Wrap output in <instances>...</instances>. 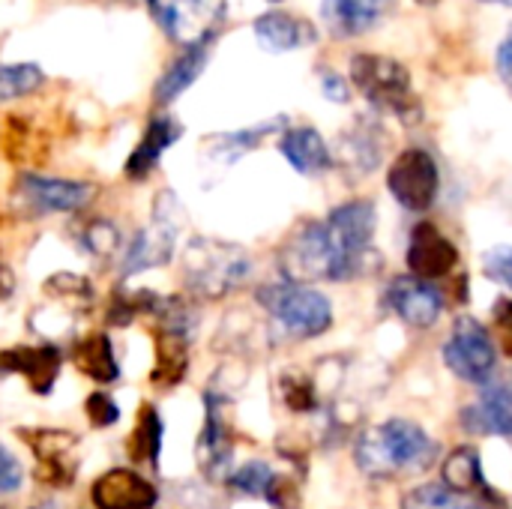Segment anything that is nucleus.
Wrapping results in <instances>:
<instances>
[{
    "instance_id": "nucleus-1",
    "label": "nucleus",
    "mask_w": 512,
    "mask_h": 509,
    "mask_svg": "<svg viewBox=\"0 0 512 509\" xmlns=\"http://www.w3.org/2000/svg\"><path fill=\"white\" fill-rule=\"evenodd\" d=\"M378 213L372 201H348L324 222H306L282 246V270L288 282H345L363 276L372 255Z\"/></svg>"
},
{
    "instance_id": "nucleus-2",
    "label": "nucleus",
    "mask_w": 512,
    "mask_h": 509,
    "mask_svg": "<svg viewBox=\"0 0 512 509\" xmlns=\"http://www.w3.org/2000/svg\"><path fill=\"white\" fill-rule=\"evenodd\" d=\"M438 444L411 420H387L357 438V468L372 480L420 474L435 465Z\"/></svg>"
},
{
    "instance_id": "nucleus-3",
    "label": "nucleus",
    "mask_w": 512,
    "mask_h": 509,
    "mask_svg": "<svg viewBox=\"0 0 512 509\" xmlns=\"http://www.w3.org/2000/svg\"><path fill=\"white\" fill-rule=\"evenodd\" d=\"M186 288L207 300H222L252 276V258L225 240L195 237L183 252Z\"/></svg>"
},
{
    "instance_id": "nucleus-4",
    "label": "nucleus",
    "mask_w": 512,
    "mask_h": 509,
    "mask_svg": "<svg viewBox=\"0 0 512 509\" xmlns=\"http://www.w3.org/2000/svg\"><path fill=\"white\" fill-rule=\"evenodd\" d=\"M258 303L267 309L282 336L306 342L330 330L333 306L321 291L300 282H276L258 291Z\"/></svg>"
},
{
    "instance_id": "nucleus-5",
    "label": "nucleus",
    "mask_w": 512,
    "mask_h": 509,
    "mask_svg": "<svg viewBox=\"0 0 512 509\" xmlns=\"http://www.w3.org/2000/svg\"><path fill=\"white\" fill-rule=\"evenodd\" d=\"M351 81L375 108L390 111L405 123L420 120V102L411 90V75L399 60L381 54H357L351 60Z\"/></svg>"
},
{
    "instance_id": "nucleus-6",
    "label": "nucleus",
    "mask_w": 512,
    "mask_h": 509,
    "mask_svg": "<svg viewBox=\"0 0 512 509\" xmlns=\"http://www.w3.org/2000/svg\"><path fill=\"white\" fill-rule=\"evenodd\" d=\"M183 228V207L174 198V192H159L153 207V222L135 234L129 243V252L123 258V276H135L144 270L165 267L174 258L177 234Z\"/></svg>"
},
{
    "instance_id": "nucleus-7",
    "label": "nucleus",
    "mask_w": 512,
    "mask_h": 509,
    "mask_svg": "<svg viewBox=\"0 0 512 509\" xmlns=\"http://www.w3.org/2000/svg\"><path fill=\"white\" fill-rule=\"evenodd\" d=\"M153 21L180 45L213 42L216 27L228 15L225 0H147Z\"/></svg>"
},
{
    "instance_id": "nucleus-8",
    "label": "nucleus",
    "mask_w": 512,
    "mask_h": 509,
    "mask_svg": "<svg viewBox=\"0 0 512 509\" xmlns=\"http://www.w3.org/2000/svg\"><path fill=\"white\" fill-rule=\"evenodd\" d=\"M36 459V480L48 489H72L78 477V438L66 429H15Z\"/></svg>"
},
{
    "instance_id": "nucleus-9",
    "label": "nucleus",
    "mask_w": 512,
    "mask_h": 509,
    "mask_svg": "<svg viewBox=\"0 0 512 509\" xmlns=\"http://www.w3.org/2000/svg\"><path fill=\"white\" fill-rule=\"evenodd\" d=\"M444 360H447L450 372H456L462 381L489 384V378L498 366V348H495L489 330L477 318L462 315L453 324V333L444 345Z\"/></svg>"
},
{
    "instance_id": "nucleus-10",
    "label": "nucleus",
    "mask_w": 512,
    "mask_h": 509,
    "mask_svg": "<svg viewBox=\"0 0 512 509\" xmlns=\"http://www.w3.org/2000/svg\"><path fill=\"white\" fill-rule=\"evenodd\" d=\"M387 186L405 210L423 213L438 198V186H441L438 165L426 150L411 147L393 159V165L387 171Z\"/></svg>"
},
{
    "instance_id": "nucleus-11",
    "label": "nucleus",
    "mask_w": 512,
    "mask_h": 509,
    "mask_svg": "<svg viewBox=\"0 0 512 509\" xmlns=\"http://www.w3.org/2000/svg\"><path fill=\"white\" fill-rule=\"evenodd\" d=\"M96 195L93 183L84 180H63V177H42V174H21L18 177V198L36 216L42 213H78Z\"/></svg>"
},
{
    "instance_id": "nucleus-12",
    "label": "nucleus",
    "mask_w": 512,
    "mask_h": 509,
    "mask_svg": "<svg viewBox=\"0 0 512 509\" xmlns=\"http://www.w3.org/2000/svg\"><path fill=\"white\" fill-rule=\"evenodd\" d=\"M204 426L198 435V468L207 480H225L234 456V438H231V423L225 417V399L213 390L204 396Z\"/></svg>"
},
{
    "instance_id": "nucleus-13",
    "label": "nucleus",
    "mask_w": 512,
    "mask_h": 509,
    "mask_svg": "<svg viewBox=\"0 0 512 509\" xmlns=\"http://www.w3.org/2000/svg\"><path fill=\"white\" fill-rule=\"evenodd\" d=\"M63 369V354L51 342L39 345H12L0 351V372L24 378L30 393L36 396H51L54 384Z\"/></svg>"
},
{
    "instance_id": "nucleus-14",
    "label": "nucleus",
    "mask_w": 512,
    "mask_h": 509,
    "mask_svg": "<svg viewBox=\"0 0 512 509\" xmlns=\"http://www.w3.org/2000/svg\"><path fill=\"white\" fill-rule=\"evenodd\" d=\"M93 509H156L159 489L132 468H111L90 486Z\"/></svg>"
},
{
    "instance_id": "nucleus-15",
    "label": "nucleus",
    "mask_w": 512,
    "mask_h": 509,
    "mask_svg": "<svg viewBox=\"0 0 512 509\" xmlns=\"http://www.w3.org/2000/svg\"><path fill=\"white\" fill-rule=\"evenodd\" d=\"M387 303L411 327H432L444 309L441 291L435 285H429L426 279H417V276H399L387 288Z\"/></svg>"
},
{
    "instance_id": "nucleus-16",
    "label": "nucleus",
    "mask_w": 512,
    "mask_h": 509,
    "mask_svg": "<svg viewBox=\"0 0 512 509\" xmlns=\"http://www.w3.org/2000/svg\"><path fill=\"white\" fill-rule=\"evenodd\" d=\"M456 264H459V249L432 222H420L411 231L408 267L417 273V279H441L453 273Z\"/></svg>"
},
{
    "instance_id": "nucleus-17",
    "label": "nucleus",
    "mask_w": 512,
    "mask_h": 509,
    "mask_svg": "<svg viewBox=\"0 0 512 509\" xmlns=\"http://www.w3.org/2000/svg\"><path fill=\"white\" fill-rule=\"evenodd\" d=\"M180 135H183V126H180L174 117H168V114L150 117V123H147L141 141L135 144V150H132L129 159H126L123 174H126L129 180H147V177L153 174V168L159 165L162 153H165Z\"/></svg>"
},
{
    "instance_id": "nucleus-18",
    "label": "nucleus",
    "mask_w": 512,
    "mask_h": 509,
    "mask_svg": "<svg viewBox=\"0 0 512 509\" xmlns=\"http://www.w3.org/2000/svg\"><path fill=\"white\" fill-rule=\"evenodd\" d=\"M462 423L474 435L512 438V384H489L480 399L462 411Z\"/></svg>"
},
{
    "instance_id": "nucleus-19",
    "label": "nucleus",
    "mask_w": 512,
    "mask_h": 509,
    "mask_svg": "<svg viewBox=\"0 0 512 509\" xmlns=\"http://www.w3.org/2000/svg\"><path fill=\"white\" fill-rule=\"evenodd\" d=\"M189 342H192L189 333L156 324V330H153L156 363H153L150 381L159 390H174L186 378V372H189Z\"/></svg>"
},
{
    "instance_id": "nucleus-20",
    "label": "nucleus",
    "mask_w": 512,
    "mask_h": 509,
    "mask_svg": "<svg viewBox=\"0 0 512 509\" xmlns=\"http://www.w3.org/2000/svg\"><path fill=\"white\" fill-rule=\"evenodd\" d=\"M69 360L84 378H90L102 387H108L120 378V363H117L114 342L108 339V333H87V336L75 339L69 348Z\"/></svg>"
},
{
    "instance_id": "nucleus-21",
    "label": "nucleus",
    "mask_w": 512,
    "mask_h": 509,
    "mask_svg": "<svg viewBox=\"0 0 512 509\" xmlns=\"http://www.w3.org/2000/svg\"><path fill=\"white\" fill-rule=\"evenodd\" d=\"M255 39L264 51L282 54V51H294L303 45H312L318 39L315 27L303 18H294L288 12H267L255 21Z\"/></svg>"
},
{
    "instance_id": "nucleus-22",
    "label": "nucleus",
    "mask_w": 512,
    "mask_h": 509,
    "mask_svg": "<svg viewBox=\"0 0 512 509\" xmlns=\"http://www.w3.org/2000/svg\"><path fill=\"white\" fill-rule=\"evenodd\" d=\"M441 474H444V486L462 498H474V507H483L489 498H498V492H492L486 477H483V465H480L477 450H471V447L453 450L447 456Z\"/></svg>"
},
{
    "instance_id": "nucleus-23",
    "label": "nucleus",
    "mask_w": 512,
    "mask_h": 509,
    "mask_svg": "<svg viewBox=\"0 0 512 509\" xmlns=\"http://www.w3.org/2000/svg\"><path fill=\"white\" fill-rule=\"evenodd\" d=\"M210 45H213V42H201V45L186 48V51L162 72V78L156 81V90H153L156 105H171L177 96H183V93L198 81V75L204 72V66H207V60H210Z\"/></svg>"
},
{
    "instance_id": "nucleus-24",
    "label": "nucleus",
    "mask_w": 512,
    "mask_h": 509,
    "mask_svg": "<svg viewBox=\"0 0 512 509\" xmlns=\"http://www.w3.org/2000/svg\"><path fill=\"white\" fill-rule=\"evenodd\" d=\"M384 6L387 0H324L321 15L336 36H357L381 21Z\"/></svg>"
},
{
    "instance_id": "nucleus-25",
    "label": "nucleus",
    "mask_w": 512,
    "mask_h": 509,
    "mask_svg": "<svg viewBox=\"0 0 512 509\" xmlns=\"http://www.w3.org/2000/svg\"><path fill=\"white\" fill-rule=\"evenodd\" d=\"M282 156L291 162V168H297L300 174H321L327 168H333V153L327 147V141L321 138V132L300 126L285 132V138L279 141Z\"/></svg>"
},
{
    "instance_id": "nucleus-26",
    "label": "nucleus",
    "mask_w": 512,
    "mask_h": 509,
    "mask_svg": "<svg viewBox=\"0 0 512 509\" xmlns=\"http://www.w3.org/2000/svg\"><path fill=\"white\" fill-rule=\"evenodd\" d=\"M162 441H165V426H162V417L156 411V405L144 402L138 408V417H135V426L126 438V456L135 462V465H150L156 468L159 465V456H162Z\"/></svg>"
},
{
    "instance_id": "nucleus-27",
    "label": "nucleus",
    "mask_w": 512,
    "mask_h": 509,
    "mask_svg": "<svg viewBox=\"0 0 512 509\" xmlns=\"http://www.w3.org/2000/svg\"><path fill=\"white\" fill-rule=\"evenodd\" d=\"M42 291L54 300V303H60V309L63 312H87L90 306H93V300H96V291H93V282L87 279V276H81V273H54V276H48L45 279V285H42Z\"/></svg>"
},
{
    "instance_id": "nucleus-28",
    "label": "nucleus",
    "mask_w": 512,
    "mask_h": 509,
    "mask_svg": "<svg viewBox=\"0 0 512 509\" xmlns=\"http://www.w3.org/2000/svg\"><path fill=\"white\" fill-rule=\"evenodd\" d=\"M282 123H285V120L279 117V120H267V123H261V126H252V129H240V132L219 135V138L213 141L210 153H213V159H219V162L231 165V162H237L243 153L255 150V147H258L270 132H276Z\"/></svg>"
},
{
    "instance_id": "nucleus-29",
    "label": "nucleus",
    "mask_w": 512,
    "mask_h": 509,
    "mask_svg": "<svg viewBox=\"0 0 512 509\" xmlns=\"http://www.w3.org/2000/svg\"><path fill=\"white\" fill-rule=\"evenodd\" d=\"M45 87V72L36 63H0V105L33 96Z\"/></svg>"
},
{
    "instance_id": "nucleus-30",
    "label": "nucleus",
    "mask_w": 512,
    "mask_h": 509,
    "mask_svg": "<svg viewBox=\"0 0 512 509\" xmlns=\"http://www.w3.org/2000/svg\"><path fill=\"white\" fill-rule=\"evenodd\" d=\"M402 509H474V501L456 495L444 483H426L402 498Z\"/></svg>"
},
{
    "instance_id": "nucleus-31",
    "label": "nucleus",
    "mask_w": 512,
    "mask_h": 509,
    "mask_svg": "<svg viewBox=\"0 0 512 509\" xmlns=\"http://www.w3.org/2000/svg\"><path fill=\"white\" fill-rule=\"evenodd\" d=\"M375 135H378V129H372V126H360V129L342 135L345 159L354 162L363 174L372 171V168L381 162V141H378Z\"/></svg>"
},
{
    "instance_id": "nucleus-32",
    "label": "nucleus",
    "mask_w": 512,
    "mask_h": 509,
    "mask_svg": "<svg viewBox=\"0 0 512 509\" xmlns=\"http://www.w3.org/2000/svg\"><path fill=\"white\" fill-rule=\"evenodd\" d=\"M78 243H81V249L90 255V258H96V261H108L114 252H117V243H120V231H117V225L114 222H108V219H90L84 228H81V234H78Z\"/></svg>"
},
{
    "instance_id": "nucleus-33",
    "label": "nucleus",
    "mask_w": 512,
    "mask_h": 509,
    "mask_svg": "<svg viewBox=\"0 0 512 509\" xmlns=\"http://www.w3.org/2000/svg\"><path fill=\"white\" fill-rule=\"evenodd\" d=\"M279 393H282L285 408L294 411V414H309V411L318 408L315 384L303 372H285L282 381H279Z\"/></svg>"
},
{
    "instance_id": "nucleus-34",
    "label": "nucleus",
    "mask_w": 512,
    "mask_h": 509,
    "mask_svg": "<svg viewBox=\"0 0 512 509\" xmlns=\"http://www.w3.org/2000/svg\"><path fill=\"white\" fill-rule=\"evenodd\" d=\"M273 480H276L273 468H270L267 462H261V459L246 462L240 471H234V474H231V486H234L237 492L249 495V498H267V492H270Z\"/></svg>"
},
{
    "instance_id": "nucleus-35",
    "label": "nucleus",
    "mask_w": 512,
    "mask_h": 509,
    "mask_svg": "<svg viewBox=\"0 0 512 509\" xmlns=\"http://www.w3.org/2000/svg\"><path fill=\"white\" fill-rule=\"evenodd\" d=\"M84 414H87L93 429H111L120 420V405L108 393L96 390L84 399Z\"/></svg>"
},
{
    "instance_id": "nucleus-36",
    "label": "nucleus",
    "mask_w": 512,
    "mask_h": 509,
    "mask_svg": "<svg viewBox=\"0 0 512 509\" xmlns=\"http://www.w3.org/2000/svg\"><path fill=\"white\" fill-rule=\"evenodd\" d=\"M21 483H24V468H21L18 456L0 444V498L15 495L21 489Z\"/></svg>"
},
{
    "instance_id": "nucleus-37",
    "label": "nucleus",
    "mask_w": 512,
    "mask_h": 509,
    "mask_svg": "<svg viewBox=\"0 0 512 509\" xmlns=\"http://www.w3.org/2000/svg\"><path fill=\"white\" fill-rule=\"evenodd\" d=\"M483 267H486V276L501 282L504 288L512 291V246H498L492 249L486 258H483Z\"/></svg>"
},
{
    "instance_id": "nucleus-38",
    "label": "nucleus",
    "mask_w": 512,
    "mask_h": 509,
    "mask_svg": "<svg viewBox=\"0 0 512 509\" xmlns=\"http://www.w3.org/2000/svg\"><path fill=\"white\" fill-rule=\"evenodd\" d=\"M495 327H498V333L504 336V345H507V351L512 354V297H501L498 303H495Z\"/></svg>"
},
{
    "instance_id": "nucleus-39",
    "label": "nucleus",
    "mask_w": 512,
    "mask_h": 509,
    "mask_svg": "<svg viewBox=\"0 0 512 509\" xmlns=\"http://www.w3.org/2000/svg\"><path fill=\"white\" fill-rule=\"evenodd\" d=\"M321 90H324V96L333 99V102H348V99H351L348 81H345L342 75H336V72H327V75L321 78Z\"/></svg>"
},
{
    "instance_id": "nucleus-40",
    "label": "nucleus",
    "mask_w": 512,
    "mask_h": 509,
    "mask_svg": "<svg viewBox=\"0 0 512 509\" xmlns=\"http://www.w3.org/2000/svg\"><path fill=\"white\" fill-rule=\"evenodd\" d=\"M498 75L512 87V27L510 33H507V39L498 48Z\"/></svg>"
},
{
    "instance_id": "nucleus-41",
    "label": "nucleus",
    "mask_w": 512,
    "mask_h": 509,
    "mask_svg": "<svg viewBox=\"0 0 512 509\" xmlns=\"http://www.w3.org/2000/svg\"><path fill=\"white\" fill-rule=\"evenodd\" d=\"M12 291H15V273L6 264H0V300H9Z\"/></svg>"
},
{
    "instance_id": "nucleus-42",
    "label": "nucleus",
    "mask_w": 512,
    "mask_h": 509,
    "mask_svg": "<svg viewBox=\"0 0 512 509\" xmlns=\"http://www.w3.org/2000/svg\"><path fill=\"white\" fill-rule=\"evenodd\" d=\"M33 509H60V507H57V504H36Z\"/></svg>"
},
{
    "instance_id": "nucleus-43",
    "label": "nucleus",
    "mask_w": 512,
    "mask_h": 509,
    "mask_svg": "<svg viewBox=\"0 0 512 509\" xmlns=\"http://www.w3.org/2000/svg\"><path fill=\"white\" fill-rule=\"evenodd\" d=\"M486 3H501V6H512V0H486Z\"/></svg>"
},
{
    "instance_id": "nucleus-44",
    "label": "nucleus",
    "mask_w": 512,
    "mask_h": 509,
    "mask_svg": "<svg viewBox=\"0 0 512 509\" xmlns=\"http://www.w3.org/2000/svg\"><path fill=\"white\" fill-rule=\"evenodd\" d=\"M273 3H276V0H273Z\"/></svg>"
}]
</instances>
